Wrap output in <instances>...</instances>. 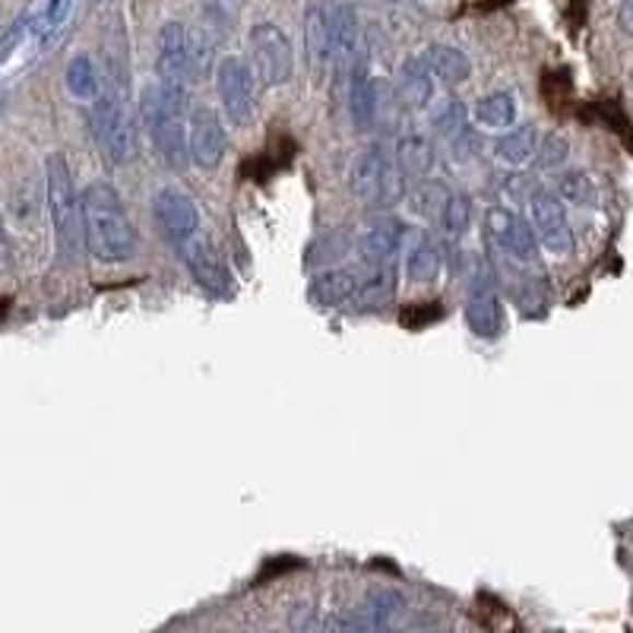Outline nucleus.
Wrapping results in <instances>:
<instances>
[{"mask_svg":"<svg viewBox=\"0 0 633 633\" xmlns=\"http://www.w3.org/2000/svg\"><path fill=\"white\" fill-rule=\"evenodd\" d=\"M215 92L225 121L235 127H247L254 121L257 108V92H254V70L242 58H225L215 70Z\"/></svg>","mask_w":633,"mask_h":633,"instance_id":"8","label":"nucleus"},{"mask_svg":"<svg viewBox=\"0 0 633 633\" xmlns=\"http://www.w3.org/2000/svg\"><path fill=\"white\" fill-rule=\"evenodd\" d=\"M225 146H228V137H225L222 118L212 108H194L187 115V159L197 168L212 172L222 165Z\"/></svg>","mask_w":633,"mask_h":633,"instance_id":"11","label":"nucleus"},{"mask_svg":"<svg viewBox=\"0 0 633 633\" xmlns=\"http://www.w3.org/2000/svg\"><path fill=\"white\" fill-rule=\"evenodd\" d=\"M441 222H444L447 235H453V238L466 235L469 225H472V200H469V194H447L444 210H441Z\"/></svg>","mask_w":633,"mask_h":633,"instance_id":"27","label":"nucleus"},{"mask_svg":"<svg viewBox=\"0 0 633 633\" xmlns=\"http://www.w3.org/2000/svg\"><path fill=\"white\" fill-rule=\"evenodd\" d=\"M444 270V254H441V247L434 242H419L412 247V254H409V263H406V272H409V279L412 282H434L437 276Z\"/></svg>","mask_w":633,"mask_h":633,"instance_id":"24","label":"nucleus"},{"mask_svg":"<svg viewBox=\"0 0 633 633\" xmlns=\"http://www.w3.org/2000/svg\"><path fill=\"white\" fill-rule=\"evenodd\" d=\"M10 263H13V247H10L7 228H3V219H0V272L10 270Z\"/></svg>","mask_w":633,"mask_h":633,"instance_id":"31","label":"nucleus"},{"mask_svg":"<svg viewBox=\"0 0 633 633\" xmlns=\"http://www.w3.org/2000/svg\"><path fill=\"white\" fill-rule=\"evenodd\" d=\"M536 143H539V133L536 127H513V130H504L494 143V159L501 165H511V168H523L532 162L536 155Z\"/></svg>","mask_w":633,"mask_h":633,"instance_id":"19","label":"nucleus"},{"mask_svg":"<svg viewBox=\"0 0 633 633\" xmlns=\"http://www.w3.org/2000/svg\"><path fill=\"white\" fill-rule=\"evenodd\" d=\"M83 244L102 263H124L137 254V228L112 184L95 181L80 197Z\"/></svg>","mask_w":633,"mask_h":633,"instance_id":"1","label":"nucleus"},{"mask_svg":"<svg viewBox=\"0 0 633 633\" xmlns=\"http://www.w3.org/2000/svg\"><path fill=\"white\" fill-rule=\"evenodd\" d=\"M516 121V98L511 92H491L476 105V124L484 130H507Z\"/></svg>","mask_w":633,"mask_h":633,"instance_id":"23","label":"nucleus"},{"mask_svg":"<svg viewBox=\"0 0 633 633\" xmlns=\"http://www.w3.org/2000/svg\"><path fill=\"white\" fill-rule=\"evenodd\" d=\"M349 190L362 200L364 207H387L396 197V168L390 155L380 146L364 150L352 172H349Z\"/></svg>","mask_w":633,"mask_h":633,"instance_id":"9","label":"nucleus"},{"mask_svg":"<svg viewBox=\"0 0 633 633\" xmlns=\"http://www.w3.org/2000/svg\"><path fill=\"white\" fill-rule=\"evenodd\" d=\"M564 203H576V207H599V187L589 175L583 172H567L561 175L558 190H554Z\"/></svg>","mask_w":633,"mask_h":633,"instance_id":"26","label":"nucleus"},{"mask_svg":"<svg viewBox=\"0 0 633 633\" xmlns=\"http://www.w3.org/2000/svg\"><path fill=\"white\" fill-rule=\"evenodd\" d=\"M178 250H181L187 270L194 272V279H197L207 292H212V295H228L232 272H228V267H225L222 254L212 247L210 238H203V235L197 232V235H194V238H187Z\"/></svg>","mask_w":633,"mask_h":633,"instance_id":"14","label":"nucleus"},{"mask_svg":"<svg viewBox=\"0 0 633 633\" xmlns=\"http://www.w3.org/2000/svg\"><path fill=\"white\" fill-rule=\"evenodd\" d=\"M143 124L152 146L168 168H184L187 162V90L155 86L143 92Z\"/></svg>","mask_w":633,"mask_h":633,"instance_id":"3","label":"nucleus"},{"mask_svg":"<svg viewBox=\"0 0 633 633\" xmlns=\"http://www.w3.org/2000/svg\"><path fill=\"white\" fill-rule=\"evenodd\" d=\"M466 320L469 330L482 339H494L501 332V298H497V285L491 279V272H476L472 285H469V298H466Z\"/></svg>","mask_w":633,"mask_h":633,"instance_id":"15","label":"nucleus"},{"mask_svg":"<svg viewBox=\"0 0 633 633\" xmlns=\"http://www.w3.org/2000/svg\"><path fill=\"white\" fill-rule=\"evenodd\" d=\"M152 212H155V225H159V232L168 238V242L175 244V247H181L187 238H194L197 235V228H200V219H197V207H194V200L178 190V187H165V190H159L155 194V200H152Z\"/></svg>","mask_w":633,"mask_h":633,"instance_id":"12","label":"nucleus"},{"mask_svg":"<svg viewBox=\"0 0 633 633\" xmlns=\"http://www.w3.org/2000/svg\"><path fill=\"white\" fill-rule=\"evenodd\" d=\"M415 310H419V317H409V320H402L406 327H424L427 320H437L441 317V307L434 302V307H427V302L415 304Z\"/></svg>","mask_w":633,"mask_h":633,"instance_id":"30","label":"nucleus"},{"mask_svg":"<svg viewBox=\"0 0 633 633\" xmlns=\"http://www.w3.org/2000/svg\"><path fill=\"white\" fill-rule=\"evenodd\" d=\"M127 95H130V80H127V67L112 63L108 77H105V90L95 92V105H92V127H95V140L105 150V155L115 165H127L137 159V130L127 112Z\"/></svg>","mask_w":633,"mask_h":633,"instance_id":"2","label":"nucleus"},{"mask_svg":"<svg viewBox=\"0 0 633 633\" xmlns=\"http://www.w3.org/2000/svg\"><path fill=\"white\" fill-rule=\"evenodd\" d=\"M406 235V225L396 215H380L364 228L362 242H359V254H362L364 267L377 270L384 263H390L392 257L399 254V244Z\"/></svg>","mask_w":633,"mask_h":633,"instance_id":"16","label":"nucleus"},{"mask_svg":"<svg viewBox=\"0 0 633 633\" xmlns=\"http://www.w3.org/2000/svg\"><path fill=\"white\" fill-rule=\"evenodd\" d=\"M247 42H250L254 77L263 86H285L295 73V51L289 35L272 23H257Z\"/></svg>","mask_w":633,"mask_h":633,"instance_id":"6","label":"nucleus"},{"mask_svg":"<svg viewBox=\"0 0 633 633\" xmlns=\"http://www.w3.org/2000/svg\"><path fill=\"white\" fill-rule=\"evenodd\" d=\"M349 112L359 130H367L374 118H377V86L371 77L367 58H359L355 67L349 70Z\"/></svg>","mask_w":633,"mask_h":633,"instance_id":"17","label":"nucleus"},{"mask_svg":"<svg viewBox=\"0 0 633 633\" xmlns=\"http://www.w3.org/2000/svg\"><path fill=\"white\" fill-rule=\"evenodd\" d=\"M567 155H571V143H567V137L564 133H548L544 140L536 143V162H539V168H558V165H564L567 162Z\"/></svg>","mask_w":633,"mask_h":633,"instance_id":"28","label":"nucleus"},{"mask_svg":"<svg viewBox=\"0 0 633 633\" xmlns=\"http://www.w3.org/2000/svg\"><path fill=\"white\" fill-rule=\"evenodd\" d=\"M396 162H399V175L402 178L422 181L434 168V146L424 137H406V140H399Z\"/></svg>","mask_w":633,"mask_h":633,"instance_id":"21","label":"nucleus"},{"mask_svg":"<svg viewBox=\"0 0 633 633\" xmlns=\"http://www.w3.org/2000/svg\"><path fill=\"white\" fill-rule=\"evenodd\" d=\"M45 200H48V215H51L61 254L67 260H77L83 250V212H80V197L73 190V172L63 152H51L45 159Z\"/></svg>","mask_w":633,"mask_h":633,"instance_id":"4","label":"nucleus"},{"mask_svg":"<svg viewBox=\"0 0 633 633\" xmlns=\"http://www.w3.org/2000/svg\"><path fill=\"white\" fill-rule=\"evenodd\" d=\"M434 121H437V130H441L447 140H453V143H456L459 137H466V108H462L456 98H450V102L437 112Z\"/></svg>","mask_w":633,"mask_h":633,"instance_id":"29","label":"nucleus"},{"mask_svg":"<svg viewBox=\"0 0 633 633\" xmlns=\"http://www.w3.org/2000/svg\"><path fill=\"white\" fill-rule=\"evenodd\" d=\"M424 61L431 67L434 77H441L447 86H456V83H466L472 77V61L466 58V51L453 48V45H431L424 51Z\"/></svg>","mask_w":633,"mask_h":633,"instance_id":"20","label":"nucleus"},{"mask_svg":"<svg viewBox=\"0 0 633 633\" xmlns=\"http://www.w3.org/2000/svg\"><path fill=\"white\" fill-rule=\"evenodd\" d=\"M359 282H362V279H359L352 270L324 272V276H317V279H314L310 295H314V302H320V304H345L355 298Z\"/></svg>","mask_w":633,"mask_h":633,"instance_id":"22","label":"nucleus"},{"mask_svg":"<svg viewBox=\"0 0 633 633\" xmlns=\"http://www.w3.org/2000/svg\"><path fill=\"white\" fill-rule=\"evenodd\" d=\"M320 30H324V61L330 63L339 80H345L349 70L364 55L359 10L349 3L320 7Z\"/></svg>","mask_w":633,"mask_h":633,"instance_id":"5","label":"nucleus"},{"mask_svg":"<svg viewBox=\"0 0 633 633\" xmlns=\"http://www.w3.org/2000/svg\"><path fill=\"white\" fill-rule=\"evenodd\" d=\"M434 98V80H431V67L424 58H412L402 63L399 70V102L409 112H422Z\"/></svg>","mask_w":633,"mask_h":633,"instance_id":"18","label":"nucleus"},{"mask_svg":"<svg viewBox=\"0 0 633 633\" xmlns=\"http://www.w3.org/2000/svg\"><path fill=\"white\" fill-rule=\"evenodd\" d=\"M529 215H532L529 225L536 232V242L558 257H567L573 250V228L564 200L554 190H536L529 197Z\"/></svg>","mask_w":633,"mask_h":633,"instance_id":"10","label":"nucleus"},{"mask_svg":"<svg viewBox=\"0 0 633 633\" xmlns=\"http://www.w3.org/2000/svg\"><path fill=\"white\" fill-rule=\"evenodd\" d=\"M63 10H67V0H55V3H51V7H48V16H45V23H48V26H51V30H55V23H58V20H61V13Z\"/></svg>","mask_w":633,"mask_h":633,"instance_id":"32","label":"nucleus"},{"mask_svg":"<svg viewBox=\"0 0 633 633\" xmlns=\"http://www.w3.org/2000/svg\"><path fill=\"white\" fill-rule=\"evenodd\" d=\"M200 45L181 23H165L159 32V86L187 90L190 77L200 70Z\"/></svg>","mask_w":633,"mask_h":633,"instance_id":"7","label":"nucleus"},{"mask_svg":"<svg viewBox=\"0 0 633 633\" xmlns=\"http://www.w3.org/2000/svg\"><path fill=\"white\" fill-rule=\"evenodd\" d=\"M63 80H67V90H70L73 98L92 102L95 92H98V70H95V63H92L90 55H77L73 61L67 63Z\"/></svg>","mask_w":633,"mask_h":633,"instance_id":"25","label":"nucleus"},{"mask_svg":"<svg viewBox=\"0 0 633 633\" xmlns=\"http://www.w3.org/2000/svg\"><path fill=\"white\" fill-rule=\"evenodd\" d=\"M488 232H491L494 244L504 254H511L516 263H532L539 257V242H536L532 225L523 215L507 210V207H491L488 210Z\"/></svg>","mask_w":633,"mask_h":633,"instance_id":"13","label":"nucleus"},{"mask_svg":"<svg viewBox=\"0 0 633 633\" xmlns=\"http://www.w3.org/2000/svg\"><path fill=\"white\" fill-rule=\"evenodd\" d=\"M621 26H624V32H631V0H624V7H621Z\"/></svg>","mask_w":633,"mask_h":633,"instance_id":"33","label":"nucleus"}]
</instances>
